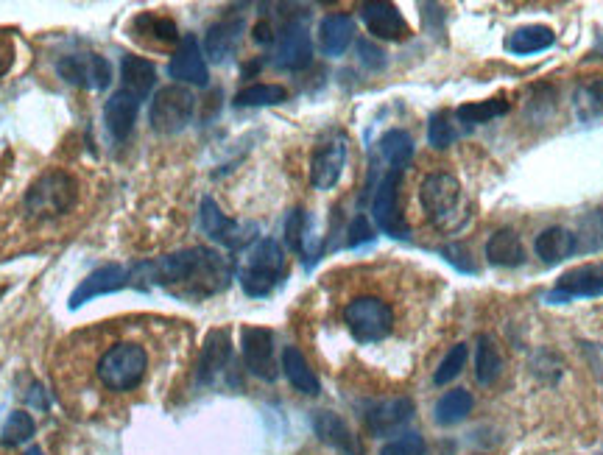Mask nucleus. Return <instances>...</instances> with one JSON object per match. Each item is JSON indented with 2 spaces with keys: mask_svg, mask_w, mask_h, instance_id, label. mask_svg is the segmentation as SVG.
<instances>
[{
  "mask_svg": "<svg viewBox=\"0 0 603 455\" xmlns=\"http://www.w3.org/2000/svg\"><path fill=\"white\" fill-rule=\"evenodd\" d=\"M137 274H146L143 280L162 285L176 296L201 299L227 288L232 268L213 249H185L176 255L160 257L154 263H140Z\"/></svg>",
  "mask_w": 603,
  "mask_h": 455,
  "instance_id": "nucleus-1",
  "label": "nucleus"
},
{
  "mask_svg": "<svg viewBox=\"0 0 603 455\" xmlns=\"http://www.w3.org/2000/svg\"><path fill=\"white\" fill-rule=\"evenodd\" d=\"M79 182L62 168H51L28 185L23 196V213L31 224H51L76 210Z\"/></svg>",
  "mask_w": 603,
  "mask_h": 455,
  "instance_id": "nucleus-2",
  "label": "nucleus"
},
{
  "mask_svg": "<svg viewBox=\"0 0 603 455\" xmlns=\"http://www.w3.org/2000/svg\"><path fill=\"white\" fill-rule=\"evenodd\" d=\"M98 383L112 394H129L140 389L148 372V352L137 341H115L104 349V355L95 363Z\"/></svg>",
  "mask_w": 603,
  "mask_h": 455,
  "instance_id": "nucleus-3",
  "label": "nucleus"
},
{
  "mask_svg": "<svg viewBox=\"0 0 603 455\" xmlns=\"http://www.w3.org/2000/svg\"><path fill=\"white\" fill-rule=\"evenodd\" d=\"M419 201L425 207V215L430 218L433 227L453 232L461 224H467V204H464V190L453 174H436L425 176L422 188H419Z\"/></svg>",
  "mask_w": 603,
  "mask_h": 455,
  "instance_id": "nucleus-4",
  "label": "nucleus"
},
{
  "mask_svg": "<svg viewBox=\"0 0 603 455\" xmlns=\"http://www.w3.org/2000/svg\"><path fill=\"white\" fill-rule=\"evenodd\" d=\"M285 277V252L274 238H260L246 252L241 266V288L249 296H268Z\"/></svg>",
  "mask_w": 603,
  "mask_h": 455,
  "instance_id": "nucleus-5",
  "label": "nucleus"
},
{
  "mask_svg": "<svg viewBox=\"0 0 603 455\" xmlns=\"http://www.w3.org/2000/svg\"><path fill=\"white\" fill-rule=\"evenodd\" d=\"M344 324L349 327L355 341L377 344V341L389 338L391 330H394V308L380 296H355L344 308Z\"/></svg>",
  "mask_w": 603,
  "mask_h": 455,
  "instance_id": "nucleus-6",
  "label": "nucleus"
},
{
  "mask_svg": "<svg viewBox=\"0 0 603 455\" xmlns=\"http://www.w3.org/2000/svg\"><path fill=\"white\" fill-rule=\"evenodd\" d=\"M193 112H196V95L182 84H168L151 98L148 123L162 134H176L188 126Z\"/></svg>",
  "mask_w": 603,
  "mask_h": 455,
  "instance_id": "nucleus-7",
  "label": "nucleus"
},
{
  "mask_svg": "<svg viewBox=\"0 0 603 455\" xmlns=\"http://www.w3.org/2000/svg\"><path fill=\"white\" fill-rule=\"evenodd\" d=\"M400 185L402 171H389L380 179L375 199H372V218L391 238H408V224L400 213Z\"/></svg>",
  "mask_w": 603,
  "mask_h": 455,
  "instance_id": "nucleus-8",
  "label": "nucleus"
},
{
  "mask_svg": "<svg viewBox=\"0 0 603 455\" xmlns=\"http://www.w3.org/2000/svg\"><path fill=\"white\" fill-rule=\"evenodd\" d=\"M199 221H201V229H204V235L213 238L215 243H221V246H227V249H243L246 243L255 238V227L238 224V221L227 218V215L218 210V204H215L210 196L201 201Z\"/></svg>",
  "mask_w": 603,
  "mask_h": 455,
  "instance_id": "nucleus-9",
  "label": "nucleus"
},
{
  "mask_svg": "<svg viewBox=\"0 0 603 455\" xmlns=\"http://www.w3.org/2000/svg\"><path fill=\"white\" fill-rule=\"evenodd\" d=\"M603 296V266H578L562 274L559 285L548 294L550 305H564L573 299Z\"/></svg>",
  "mask_w": 603,
  "mask_h": 455,
  "instance_id": "nucleus-10",
  "label": "nucleus"
},
{
  "mask_svg": "<svg viewBox=\"0 0 603 455\" xmlns=\"http://www.w3.org/2000/svg\"><path fill=\"white\" fill-rule=\"evenodd\" d=\"M243 361L246 369L260 380H274L277 377V363H274V335L266 327H243L241 333Z\"/></svg>",
  "mask_w": 603,
  "mask_h": 455,
  "instance_id": "nucleus-11",
  "label": "nucleus"
},
{
  "mask_svg": "<svg viewBox=\"0 0 603 455\" xmlns=\"http://www.w3.org/2000/svg\"><path fill=\"white\" fill-rule=\"evenodd\" d=\"M59 76L70 84H79V87H90V90H104L112 81V70L104 56L98 54H73L65 56L59 65Z\"/></svg>",
  "mask_w": 603,
  "mask_h": 455,
  "instance_id": "nucleus-12",
  "label": "nucleus"
},
{
  "mask_svg": "<svg viewBox=\"0 0 603 455\" xmlns=\"http://www.w3.org/2000/svg\"><path fill=\"white\" fill-rule=\"evenodd\" d=\"M313 62V42H310L308 26L305 23H288L282 28L280 42H277V51H274V65L280 70H305Z\"/></svg>",
  "mask_w": 603,
  "mask_h": 455,
  "instance_id": "nucleus-13",
  "label": "nucleus"
},
{
  "mask_svg": "<svg viewBox=\"0 0 603 455\" xmlns=\"http://www.w3.org/2000/svg\"><path fill=\"white\" fill-rule=\"evenodd\" d=\"M347 165V140L335 137L330 143H322L316 148L310 160V185L316 190H333Z\"/></svg>",
  "mask_w": 603,
  "mask_h": 455,
  "instance_id": "nucleus-14",
  "label": "nucleus"
},
{
  "mask_svg": "<svg viewBox=\"0 0 603 455\" xmlns=\"http://www.w3.org/2000/svg\"><path fill=\"white\" fill-rule=\"evenodd\" d=\"M168 73H171V79L182 81V84H196V87L210 84V70H207V62H204V54H201L199 40L193 34L179 40V48L174 51Z\"/></svg>",
  "mask_w": 603,
  "mask_h": 455,
  "instance_id": "nucleus-15",
  "label": "nucleus"
},
{
  "mask_svg": "<svg viewBox=\"0 0 603 455\" xmlns=\"http://www.w3.org/2000/svg\"><path fill=\"white\" fill-rule=\"evenodd\" d=\"M129 282H132V274H129L123 266H118V263L95 268L93 274H90V277L73 291V296H70V308H81L84 302H90V299H95V296L115 294V291L126 288Z\"/></svg>",
  "mask_w": 603,
  "mask_h": 455,
  "instance_id": "nucleus-16",
  "label": "nucleus"
},
{
  "mask_svg": "<svg viewBox=\"0 0 603 455\" xmlns=\"http://www.w3.org/2000/svg\"><path fill=\"white\" fill-rule=\"evenodd\" d=\"M361 20L377 40H405L411 28L394 3H363Z\"/></svg>",
  "mask_w": 603,
  "mask_h": 455,
  "instance_id": "nucleus-17",
  "label": "nucleus"
},
{
  "mask_svg": "<svg viewBox=\"0 0 603 455\" xmlns=\"http://www.w3.org/2000/svg\"><path fill=\"white\" fill-rule=\"evenodd\" d=\"M414 416V402L408 397H394V400H383L369 405L366 411V428L375 436H391L394 430H400L408 419Z\"/></svg>",
  "mask_w": 603,
  "mask_h": 455,
  "instance_id": "nucleus-18",
  "label": "nucleus"
},
{
  "mask_svg": "<svg viewBox=\"0 0 603 455\" xmlns=\"http://www.w3.org/2000/svg\"><path fill=\"white\" fill-rule=\"evenodd\" d=\"M137 112H140V98L129 93V90H118V93L109 98L104 118H107V129L112 132L115 140H126L132 134Z\"/></svg>",
  "mask_w": 603,
  "mask_h": 455,
  "instance_id": "nucleus-19",
  "label": "nucleus"
},
{
  "mask_svg": "<svg viewBox=\"0 0 603 455\" xmlns=\"http://www.w3.org/2000/svg\"><path fill=\"white\" fill-rule=\"evenodd\" d=\"M243 17H227V20H218L215 26H210L207 37H204V54L210 56L213 62H224L229 56L235 54L238 42L243 34Z\"/></svg>",
  "mask_w": 603,
  "mask_h": 455,
  "instance_id": "nucleus-20",
  "label": "nucleus"
},
{
  "mask_svg": "<svg viewBox=\"0 0 603 455\" xmlns=\"http://www.w3.org/2000/svg\"><path fill=\"white\" fill-rule=\"evenodd\" d=\"M536 257L545 266H556L567 257H573L578 252V235H573L570 229L564 227H548L545 232H539L536 238Z\"/></svg>",
  "mask_w": 603,
  "mask_h": 455,
  "instance_id": "nucleus-21",
  "label": "nucleus"
},
{
  "mask_svg": "<svg viewBox=\"0 0 603 455\" xmlns=\"http://www.w3.org/2000/svg\"><path fill=\"white\" fill-rule=\"evenodd\" d=\"M486 260L497 268H517L525 263V249L514 229H497L486 241Z\"/></svg>",
  "mask_w": 603,
  "mask_h": 455,
  "instance_id": "nucleus-22",
  "label": "nucleus"
},
{
  "mask_svg": "<svg viewBox=\"0 0 603 455\" xmlns=\"http://www.w3.org/2000/svg\"><path fill=\"white\" fill-rule=\"evenodd\" d=\"M229 358H232V341H229L227 330H213L204 341L199 361V380L210 383L215 375H221L227 369Z\"/></svg>",
  "mask_w": 603,
  "mask_h": 455,
  "instance_id": "nucleus-23",
  "label": "nucleus"
},
{
  "mask_svg": "<svg viewBox=\"0 0 603 455\" xmlns=\"http://www.w3.org/2000/svg\"><path fill=\"white\" fill-rule=\"evenodd\" d=\"M355 40V20L349 14H327L319 26V45L327 56H341Z\"/></svg>",
  "mask_w": 603,
  "mask_h": 455,
  "instance_id": "nucleus-24",
  "label": "nucleus"
},
{
  "mask_svg": "<svg viewBox=\"0 0 603 455\" xmlns=\"http://www.w3.org/2000/svg\"><path fill=\"white\" fill-rule=\"evenodd\" d=\"M282 372H285L288 383H291L299 394L316 397V394L322 391L319 377H316V372L310 369V363L305 361V355H302V349L299 347L282 349Z\"/></svg>",
  "mask_w": 603,
  "mask_h": 455,
  "instance_id": "nucleus-25",
  "label": "nucleus"
},
{
  "mask_svg": "<svg viewBox=\"0 0 603 455\" xmlns=\"http://www.w3.org/2000/svg\"><path fill=\"white\" fill-rule=\"evenodd\" d=\"M556 42V34L553 28L548 26H520L511 31L506 37V51L517 56H531L539 54V51H548Z\"/></svg>",
  "mask_w": 603,
  "mask_h": 455,
  "instance_id": "nucleus-26",
  "label": "nucleus"
},
{
  "mask_svg": "<svg viewBox=\"0 0 603 455\" xmlns=\"http://www.w3.org/2000/svg\"><path fill=\"white\" fill-rule=\"evenodd\" d=\"M313 428L322 436V442H327L330 447H335V450H341V453L347 455H358L355 436H352V430L347 428L344 419H338V416L330 414V411H319V414L313 416Z\"/></svg>",
  "mask_w": 603,
  "mask_h": 455,
  "instance_id": "nucleus-27",
  "label": "nucleus"
},
{
  "mask_svg": "<svg viewBox=\"0 0 603 455\" xmlns=\"http://www.w3.org/2000/svg\"><path fill=\"white\" fill-rule=\"evenodd\" d=\"M121 73H123V90L134 93L140 101H146L154 81H157V67L151 65L143 56H123L121 62Z\"/></svg>",
  "mask_w": 603,
  "mask_h": 455,
  "instance_id": "nucleus-28",
  "label": "nucleus"
},
{
  "mask_svg": "<svg viewBox=\"0 0 603 455\" xmlns=\"http://www.w3.org/2000/svg\"><path fill=\"white\" fill-rule=\"evenodd\" d=\"M503 369V358L492 335H478L475 341V377L483 386H492Z\"/></svg>",
  "mask_w": 603,
  "mask_h": 455,
  "instance_id": "nucleus-29",
  "label": "nucleus"
},
{
  "mask_svg": "<svg viewBox=\"0 0 603 455\" xmlns=\"http://www.w3.org/2000/svg\"><path fill=\"white\" fill-rule=\"evenodd\" d=\"M472 405H475V400H472V394L467 389H453L439 397L436 408H433V416H436L439 425H458V422L467 419Z\"/></svg>",
  "mask_w": 603,
  "mask_h": 455,
  "instance_id": "nucleus-30",
  "label": "nucleus"
},
{
  "mask_svg": "<svg viewBox=\"0 0 603 455\" xmlns=\"http://www.w3.org/2000/svg\"><path fill=\"white\" fill-rule=\"evenodd\" d=\"M573 107L581 123L601 121L603 118V79L587 81L581 84L573 95Z\"/></svg>",
  "mask_w": 603,
  "mask_h": 455,
  "instance_id": "nucleus-31",
  "label": "nucleus"
},
{
  "mask_svg": "<svg viewBox=\"0 0 603 455\" xmlns=\"http://www.w3.org/2000/svg\"><path fill=\"white\" fill-rule=\"evenodd\" d=\"M380 154L386 157V162L391 165V171H402L411 157H414V140L411 134L402 132V129H391L380 137Z\"/></svg>",
  "mask_w": 603,
  "mask_h": 455,
  "instance_id": "nucleus-32",
  "label": "nucleus"
},
{
  "mask_svg": "<svg viewBox=\"0 0 603 455\" xmlns=\"http://www.w3.org/2000/svg\"><path fill=\"white\" fill-rule=\"evenodd\" d=\"M509 112V101L503 98H486V101H475V104H464V107L456 109V118L467 126H481V123H489L506 115Z\"/></svg>",
  "mask_w": 603,
  "mask_h": 455,
  "instance_id": "nucleus-33",
  "label": "nucleus"
},
{
  "mask_svg": "<svg viewBox=\"0 0 603 455\" xmlns=\"http://www.w3.org/2000/svg\"><path fill=\"white\" fill-rule=\"evenodd\" d=\"M288 98V90L282 84H252L235 95V107H274Z\"/></svg>",
  "mask_w": 603,
  "mask_h": 455,
  "instance_id": "nucleus-34",
  "label": "nucleus"
},
{
  "mask_svg": "<svg viewBox=\"0 0 603 455\" xmlns=\"http://www.w3.org/2000/svg\"><path fill=\"white\" fill-rule=\"evenodd\" d=\"M456 123H453V115L447 112V109H439V112H433L428 121V143L433 148H450L456 143Z\"/></svg>",
  "mask_w": 603,
  "mask_h": 455,
  "instance_id": "nucleus-35",
  "label": "nucleus"
},
{
  "mask_svg": "<svg viewBox=\"0 0 603 455\" xmlns=\"http://www.w3.org/2000/svg\"><path fill=\"white\" fill-rule=\"evenodd\" d=\"M467 361H469V347L467 344H456V347L444 355V361L439 363V369H436V375H433V383H436V386H447L450 380H456V377L464 372Z\"/></svg>",
  "mask_w": 603,
  "mask_h": 455,
  "instance_id": "nucleus-36",
  "label": "nucleus"
},
{
  "mask_svg": "<svg viewBox=\"0 0 603 455\" xmlns=\"http://www.w3.org/2000/svg\"><path fill=\"white\" fill-rule=\"evenodd\" d=\"M34 430H37V425H34L31 414H26V411H14V414L6 419V425H3V444H6V447H17V444L28 442V439L34 436Z\"/></svg>",
  "mask_w": 603,
  "mask_h": 455,
  "instance_id": "nucleus-37",
  "label": "nucleus"
},
{
  "mask_svg": "<svg viewBox=\"0 0 603 455\" xmlns=\"http://www.w3.org/2000/svg\"><path fill=\"white\" fill-rule=\"evenodd\" d=\"M305 241H308V215L305 210H291L288 218H285V243L305 255Z\"/></svg>",
  "mask_w": 603,
  "mask_h": 455,
  "instance_id": "nucleus-38",
  "label": "nucleus"
},
{
  "mask_svg": "<svg viewBox=\"0 0 603 455\" xmlns=\"http://www.w3.org/2000/svg\"><path fill=\"white\" fill-rule=\"evenodd\" d=\"M134 28H148V34L157 42H176L179 40V31H176L174 20L168 17H151V14H140L134 20Z\"/></svg>",
  "mask_w": 603,
  "mask_h": 455,
  "instance_id": "nucleus-39",
  "label": "nucleus"
},
{
  "mask_svg": "<svg viewBox=\"0 0 603 455\" xmlns=\"http://www.w3.org/2000/svg\"><path fill=\"white\" fill-rule=\"evenodd\" d=\"M380 455H425V439L419 433H402L389 444H383Z\"/></svg>",
  "mask_w": 603,
  "mask_h": 455,
  "instance_id": "nucleus-40",
  "label": "nucleus"
},
{
  "mask_svg": "<svg viewBox=\"0 0 603 455\" xmlns=\"http://www.w3.org/2000/svg\"><path fill=\"white\" fill-rule=\"evenodd\" d=\"M375 238V232L369 227V218L366 215H358L355 221H352V227H349V249H358L361 243H369Z\"/></svg>",
  "mask_w": 603,
  "mask_h": 455,
  "instance_id": "nucleus-41",
  "label": "nucleus"
},
{
  "mask_svg": "<svg viewBox=\"0 0 603 455\" xmlns=\"http://www.w3.org/2000/svg\"><path fill=\"white\" fill-rule=\"evenodd\" d=\"M358 56H361V62L369 67V70H380V67L386 65V54L366 40L358 42Z\"/></svg>",
  "mask_w": 603,
  "mask_h": 455,
  "instance_id": "nucleus-42",
  "label": "nucleus"
},
{
  "mask_svg": "<svg viewBox=\"0 0 603 455\" xmlns=\"http://www.w3.org/2000/svg\"><path fill=\"white\" fill-rule=\"evenodd\" d=\"M442 255L447 257V263H453V266L461 268V271H467V274H475V266L464 263V257H467V249H464V246H458V243H450L447 249H442Z\"/></svg>",
  "mask_w": 603,
  "mask_h": 455,
  "instance_id": "nucleus-43",
  "label": "nucleus"
},
{
  "mask_svg": "<svg viewBox=\"0 0 603 455\" xmlns=\"http://www.w3.org/2000/svg\"><path fill=\"white\" fill-rule=\"evenodd\" d=\"M581 349H584V355H587V363L592 366V372L601 377L603 380V344H581Z\"/></svg>",
  "mask_w": 603,
  "mask_h": 455,
  "instance_id": "nucleus-44",
  "label": "nucleus"
},
{
  "mask_svg": "<svg viewBox=\"0 0 603 455\" xmlns=\"http://www.w3.org/2000/svg\"><path fill=\"white\" fill-rule=\"evenodd\" d=\"M12 67V45L9 42H0V76Z\"/></svg>",
  "mask_w": 603,
  "mask_h": 455,
  "instance_id": "nucleus-45",
  "label": "nucleus"
},
{
  "mask_svg": "<svg viewBox=\"0 0 603 455\" xmlns=\"http://www.w3.org/2000/svg\"><path fill=\"white\" fill-rule=\"evenodd\" d=\"M255 40L257 42H271V40H274V34H271V26H268V23H260V26L255 28Z\"/></svg>",
  "mask_w": 603,
  "mask_h": 455,
  "instance_id": "nucleus-46",
  "label": "nucleus"
},
{
  "mask_svg": "<svg viewBox=\"0 0 603 455\" xmlns=\"http://www.w3.org/2000/svg\"><path fill=\"white\" fill-rule=\"evenodd\" d=\"M592 56H603V34L598 37V45H595V51H592Z\"/></svg>",
  "mask_w": 603,
  "mask_h": 455,
  "instance_id": "nucleus-47",
  "label": "nucleus"
},
{
  "mask_svg": "<svg viewBox=\"0 0 603 455\" xmlns=\"http://www.w3.org/2000/svg\"><path fill=\"white\" fill-rule=\"evenodd\" d=\"M26 455H45V453H42L40 447H31V450H28V453H26Z\"/></svg>",
  "mask_w": 603,
  "mask_h": 455,
  "instance_id": "nucleus-48",
  "label": "nucleus"
},
{
  "mask_svg": "<svg viewBox=\"0 0 603 455\" xmlns=\"http://www.w3.org/2000/svg\"><path fill=\"white\" fill-rule=\"evenodd\" d=\"M0 296H3V288H0Z\"/></svg>",
  "mask_w": 603,
  "mask_h": 455,
  "instance_id": "nucleus-49",
  "label": "nucleus"
}]
</instances>
